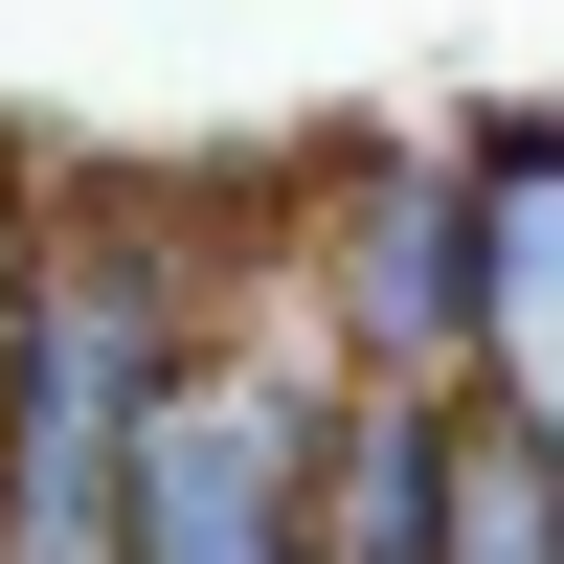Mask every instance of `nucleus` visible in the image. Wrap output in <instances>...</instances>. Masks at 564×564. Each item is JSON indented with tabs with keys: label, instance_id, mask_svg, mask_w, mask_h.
Masks as SVG:
<instances>
[{
	"label": "nucleus",
	"instance_id": "2",
	"mask_svg": "<svg viewBox=\"0 0 564 564\" xmlns=\"http://www.w3.org/2000/svg\"><path fill=\"white\" fill-rule=\"evenodd\" d=\"M339 294H361V339H384V384H406V361H452V339L497 316V249H475V204H452V181H361Z\"/></svg>",
	"mask_w": 564,
	"mask_h": 564
},
{
	"label": "nucleus",
	"instance_id": "3",
	"mask_svg": "<svg viewBox=\"0 0 564 564\" xmlns=\"http://www.w3.org/2000/svg\"><path fill=\"white\" fill-rule=\"evenodd\" d=\"M430 564H564V430H452Z\"/></svg>",
	"mask_w": 564,
	"mask_h": 564
},
{
	"label": "nucleus",
	"instance_id": "1",
	"mask_svg": "<svg viewBox=\"0 0 564 564\" xmlns=\"http://www.w3.org/2000/svg\"><path fill=\"white\" fill-rule=\"evenodd\" d=\"M135 430H159V339L113 271H45L23 361H0V564H135Z\"/></svg>",
	"mask_w": 564,
	"mask_h": 564
}]
</instances>
